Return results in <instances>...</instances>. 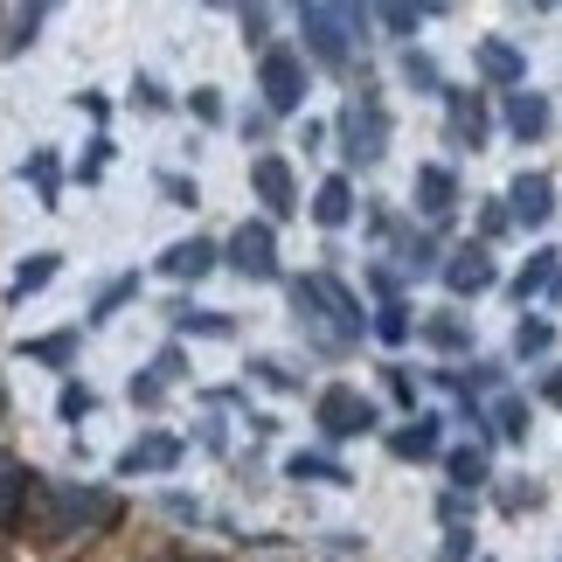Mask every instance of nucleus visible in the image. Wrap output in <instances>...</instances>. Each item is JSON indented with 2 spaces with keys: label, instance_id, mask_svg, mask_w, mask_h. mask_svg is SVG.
<instances>
[{
  "label": "nucleus",
  "instance_id": "28",
  "mask_svg": "<svg viewBox=\"0 0 562 562\" xmlns=\"http://www.w3.org/2000/svg\"><path fill=\"white\" fill-rule=\"evenodd\" d=\"M403 83L409 91H430V98H445V77H438V56H424V49H403Z\"/></svg>",
  "mask_w": 562,
  "mask_h": 562
},
{
  "label": "nucleus",
  "instance_id": "19",
  "mask_svg": "<svg viewBox=\"0 0 562 562\" xmlns=\"http://www.w3.org/2000/svg\"><path fill=\"white\" fill-rule=\"evenodd\" d=\"M348 215H355V181L348 175H327V181L313 188V223L319 229H340Z\"/></svg>",
  "mask_w": 562,
  "mask_h": 562
},
{
  "label": "nucleus",
  "instance_id": "32",
  "mask_svg": "<svg viewBox=\"0 0 562 562\" xmlns=\"http://www.w3.org/2000/svg\"><path fill=\"white\" fill-rule=\"evenodd\" d=\"M91 409H98V396H91L83 382H63V389H56V417H63V424H83Z\"/></svg>",
  "mask_w": 562,
  "mask_h": 562
},
{
  "label": "nucleus",
  "instance_id": "2",
  "mask_svg": "<svg viewBox=\"0 0 562 562\" xmlns=\"http://www.w3.org/2000/svg\"><path fill=\"white\" fill-rule=\"evenodd\" d=\"M257 91L278 119H292L299 104H306V56L285 49V42H265V56H257Z\"/></svg>",
  "mask_w": 562,
  "mask_h": 562
},
{
  "label": "nucleus",
  "instance_id": "26",
  "mask_svg": "<svg viewBox=\"0 0 562 562\" xmlns=\"http://www.w3.org/2000/svg\"><path fill=\"white\" fill-rule=\"evenodd\" d=\"M409 334H417V319H409V306H403L396 292H389L382 306H375V340H382V348H403Z\"/></svg>",
  "mask_w": 562,
  "mask_h": 562
},
{
  "label": "nucleus",
  "instance_id": "13",
  "mask_svg": "<svg viewBox=\"0 0 562 562\" xmlns=\"http://www.w3.org/2000/svg\"><path fill=\"white\" fill-rule=\"evenodd\" d=\"M507 209H514V223H521V229H542L549 215H555V181H549V175H535V167H528V175H514Z\"/></svg>",
  "mask_w": 562,
  "mask_h": 562
},
{
  "label": "nucleus",
  "instance_id": "11",
  "mask_svg": "<svg viewBox=\"0 0 562 562\" xmlns=\"http://www.w3.org/2000/svg\"><path fill=\"white\" fill-rule=\"evenodd\" d=\"M501 119H507V133H514V139H549L555 104H549L542 91H528V83H514L507 104H501Z\"/></svg>",
  "mask_w": 562,
  "mask_h": 562
},
{
  "label": "nucleus",
  "instance_id": "21",
  "mask_svg": "<svg viewBox=\"0 0 562 562\" xmlns=\"http://www.w3.org/2000/svg\"><path fill=\"white\" fill-rule=\"evenodd\" d=\"M445 472H451V486L480 493V486L493 480V465H486V445H459V451H445Z\"/></svg>",
  "mask_w": 562,
  "mask_h": 562
},
{
  "label": "nucleus",
  "instance_id": "27",
  "mask_svg": "<svg viewBox=\"0 0 562 562\" xmlns=\"http://www.w3.org/2000/svg\"><path fill=\"white\" fill-rule=\"evenodd\" d=\"M417 334L430 340V348H445V355H465V348H472V327H465L459 313H438V319H424Z\"/></svg>",
  "mask_w": 562,
  "mask_h": 562
},
{
  "label": "nucleus",
  "instance_id": "40",
  "mask_svg": "<svg viewBox=\"0 0 562 562\" xmlns=\"http://www.w3.org/2000/svg\"><path fill=\"white\" fill-rule=\"evenodd\" d=\"M154 369H160L167 382H181V375H188V355H181V340H167V348L154 355Z\"/></svg>",
  "mask_w": 562,
  "mask_h": 562
},
{
  "label": "nucleus",
  "instance_id": "10",
  "mask_svg": "<svg viewBox=\"0 0 562 562\" xmlns=\"http://www.w3.org/2000/svg\"><path fill=\"white\" fill-rule=\"evenodd\" d=\"M472 70H480L493 91H514V83H528V56L514 49L507 35H480V49H472Z\"/></svg>",
  "mask_w": 562,
  "mask_h": 562
},
{
  "label": "nucleus",
  "instance_id": "43",
  "mask_svg": "<svg viewBox=\"0 0 562 562\" xmlns=\"http://www.w3.org/2000/svg\"><path fill=\"white\" fill-rule=\"evenodd\" d=\"M133 98L146 104V112H167V91H160V83H154V77H133Z\"/></svg>",
  "mask_w": 562,
  "mask_h": 562
},
{
  "label": "nucleus",
  "instance_id": "16",
  "mask_svg": "<svg viewBox=\"0 0 562 562\" xmlns=\"http://www.w3.org/2000/svg\"><path fill=\"white\" fill-rule=\"evenodd\" d=\"M29 501H35V472L0 451V528H21V521H29Z\"/></svg>",
  "mask_w": 562,
  "mask_h": 562
},
{
  "label": "nucleus",
  "instance_id": "17",
  "mask_svg": "<svg viewBox=\"0 0 562 562\" xmlns=\"http://www.w3.org/2000/svg\"><path fill=\"white\" fill-rule=\"evenodd\" d=\"M438 445H445V417H438V409L409 417L396 438H389V451H396V459H438Z\"/></svg>",
  "mask_w": 562,
  "mask_h": 562
},
{
  "label": "nucleus",
  "instance_id": "42",
  "mask_svg": "<svg viewBox=\"0 0 562 562\" xmlns=\"http://www.w3.org/2000/svg\"><path fill=\"white\" fill-rule=\"evenodd\" d=\"M188 104H194V119H202V125H215V119H223V91H209V83H202V91H194Z\"/></svg>",
  "mask_w": 562,
  "mask_h": 562
},
{
  "label": "nucleus",
  "instance_id": "39",
  "mask_svg": "<svg viewBox=\"0 0 562 562\" xmlns=\"http://www.w3.org/2000/svg\"><path fill=\"white\" fill-rule=\"evenodd\" d=\"M507 229H514V209H507V202H486V209H480V236L493 244V236H507Z\"/></svg>",
  "mask_w": 562,
  "mask_h": 562
},
{
  "label": "nucleus",
  "instance_id": "20",
  "mask_svg": "<svg viewBox=\"0 0 562 562\" xmlns=\"http://www.w3.org/2000/svg\"><path fill=\"white\" fill-rule=\"evenodd\" d=\"M285 480H299V486H348L355 480V472L348 465H340V459H327V451H292V459H285Z\"/></svg>",
  "mask_w": 562,
  "mask_h": 562
},
{
  "label": "nucleus",
  "instance_id": "6",
  "mask_svg": "<svg viewBox=\"0 0 562 562\" xmlns=\"http://www.w3.org/2000/svg\"><path fill=\"white\" fill-rule=\"evenodd\" d=\"M223 265L244 271V278H257V285H265V278H278V229H271V223H244V229L223 244Z\"/></svg>",
  "mask_w": 562,
  "mask_h": 562
},
{
  "label": "nucleus",
  "instance_id": "29",
  "mask_svg": "<svg viewBox=\"0 0 562 562\" xmlns=\"http://www.w3.org/2000/svg\"><path fill=\"white\" fill-rule=\"evenodd\" d=\"M56 271H63V257H56V250H42V257H29V265L14 271V285H8V299H29V292H42V285H49Z\"/></svg>",
  "mask_w": 562,
  "mask_h": 562
},
{
  "label": "nucleus",
  "instance_id": "41",
  "mask_svg": "<svg viewBox=\"0 0 562 562\" xmlns=\"http://www.w3.org/2000/svg\"><path fill=\"white\" fill-rule=\"evenodd\" d=\"M369 8H375V0H334V14L348 21L355 35H369Z\"/></svg>",
  "mask_w": 562,
  "mask_h": 562
},
{
  "label": "nucleus",
  "instance_id": "25",
  "mask_svg": "<svg viewBox=\"0 0 562 562\" xmlns=\"http://www.w3.org/2000/svg\"><path fill=\"white\" fill-rule=\"evenodd\" d=\"M375 8H382V29L389 35H417V21H430L445 0H375Z\"/></svg>",
  "mask_w": 562,
  "mask_h": 562
},
{
  "label": "nucleus",
  "instance_id": "18",
  "mask_svg": "<svg viewBox=\"0 0 562 562\" xmlns=\"http://www.w3.org/2000/svg\"><path fill=\"white\" fill-rule=\"evenodd\" d=\"M215 265H223V250H215L209 236H181V244L160 257V271H167V278H209Z\"/></svg>",
  "mask_w": 562,
  "mask_h": 562
},
{
  "label": "nucleus",
  "instance_id": "3",
  "mask_svg": "<svg viewBox=\"0 0 562 562\" xmlns=\"http://www.w3.org/2000/svg\"><path fill=\"white\" fill-rule=\"evenodd\" d=\"M340 146H348L355 167H375L389 154V112H382L375 91H355L348 98V112H340Z\"/></svg>",
  "mask_w": 562,
  "mask_h": 562
},
{
  "label": "nucleus",
  "instance_id": "7",
  "mask_svg": "<svg viewBox=\"0 0 562 562\" xmlns=\"http://www.w3.org/2000/svg\"><path fill=\"white\" fill-rule=\"evenodd\" d=\"M438 271H445V292H451V299H480V292L501 285V265H493L486 236H480V244H465V250H451Z\"/></svg>",
  "mask_w": 562,
  "mask_h": 562
},
{
  "label": "nucleus",
  "instance_id": "35",
  "mask_svg": "<svg viewBox=\"0 0 562 562\" xmlns=\"http://www.w3.org/2000/svg\"><path fill=\"white\" fill-rule=\"evenodd\" d=\"M236 21H244V42H271V0H236Z\"/></svg>",
  "mask_w": 562,
  "mask_h": 562
},
{
  "label": "nucleus",
  "instance_id": "12",
  "mask_svg": "<svg viewBox=\"0 0 562 562\" xmlns=\"http://www.w3.org/2000/svg\"><path fill=\"white\" fill-rule=\"evenodd\" d=\"M181 465V438H167V430H146L119 451V480H139V472H175Z\"/></svg>",
  "mask_w": 562,
  "mask_h": 562
},
{
  "label": "nucleus",
  "instance_id": "30",
  "mask_svg": "<svg viewBox=\"0 0 562 562\" xmlns=\"http://www.w3.org/2000/svg\"><path fill=\"white\" fill-rule=\"evenodd\" d=\"M21 355L42 361V369H70V361H77V334H42V340H29Z\"/></svg>",
  "mask_w": 562,
  "mask_h": 562
},
{
  "label": "nucleus",
  "instance_id": "33",
  "mask_svg": "<svg viewBox=\"0 0 562 562\" xmlns=\"http://www.w3.org/2000/svg\"><path fill=\"white\" fill-rule=\"evenodd\" d=\"M125 299H139V278H112V285L98 292V306H91V327H104V319H112Z\"/></svg>",
  "mask_w": 562,
  "mask_h": 562
},
{
  "label": "nucleus",
  "instance_id": "37",
  "mask_svg": "<svg viewBox=\"0 0 562 562\" xmlns=\"http://www.w3.org/2000/svg\"><path fill=\"white\" fill-rule=\"evenodd\" d=\"M528 507H542V486H501V514H528Z\"/></svg>",
  "mask_w": 562,
  "mask_h": 562
},
{
  "label": "nucleus",
  "instance_id": "24",
  "mask_svg": "<svg viewBox=\"0 0 562 562\" xmlns=\"http://www.w3.org/2000/svg\"><path fill=\"white\" fill-rule=\"evenodd\" d=\"M486 438H501V445H521V438H528V396H501V403H493V417H486Z\"/></svg>",
  "mask_w": 562,
  "mask_h": 562
},
{
  "label": "nucleus",
  "instance_id": "9",
  "mask_svg": "<svg viewBox=\"0 0 562 562\" xmlns=\"http://www.w3.org/2000/svg\"><path fill=\"white\" fill-rule=\"evenodd\" d=\"M250 188H257V202H265L271 223H285V215H299V181H292V160H278V154H257L250 160Z\"/></svg>",
  "mask_w": 562,
  "mask_h": 562
},
{
  "label": "nucleus",
  "instance_id": "22",
  "mask_svg": "<svg viewBox=\"0 0 562 562\" xmlns=\"http://www.w3.org/2000/svg\"><path fill=\"white\" fill-rule=\"evenodd\" d=\"M63 8V0H21V8H14V21H8V56H21V49H29V42L42 35V21H49Z\"/></svg>",
  "mask_w": 562,
  "mask_h": 562
},
{
  "label": "nucleus",
  "instance_id": "8",
  "mask_svg": "<svg viewBox=\"0 0 562 562\" xmlns=\"http://www.w3.org/2000/svg\"><path fill=\"white\" fill-rule=\"evenodd\" d=\"M445 133H451V146L480 154V146H486V133H493L486 91H451V83H445Z\"/></svg>",
  "mask_w": 562,
  "mask_h": 562
},
{
  "label": "nucleus",
  "instance_id": "14",
  "mask_svg": "<svg viewBox=\"0 0 562 562\" xmlns=\"http://www.w3.org/2000/svg\"><path fill=\"white\" fill-rule=\"evenodd\" d=\"M409 194H417V209L430 215V223H445V215L459 209V175H451V167H438V160H424L417 181H409Z\"/></svg>",
  "mask_w": 562,
  "mask_h": 562
},
{
  "label": "nucleus",
  "instance_id": "1",
  "mask_svg": "<svg viewBox=\"0 0 562 562\" xmlns=\"http://www.w3.org/2000/svg\"><path fill=\"white\" fill-rule=\"evenodd\" d=\"M292 313H299V327L306 334H319V319L334 327V340L340 348H355L361 334H375V319L361 313V299L340 285L334 271H313V278H292ZM319 348H327V334H319Z\"/></svg>",
  "mask_w": 562,
  "mask_h": 562
},
{
  "label": "nucleus",
  "instance_id": "46",
  "mask_svg": "<svg viewBox=\"0 0 562 562\" xmlns=\"http://www.w3.org/2000/svg\"><path fill=\"white\" fill-rule=\"evenodd\" d=\"M209 8H223V0H209Z\"/></svg>",
  "mask_w": 562,
  "mask_h": 562
},
{
  "label": "nucleus",
  "instance_id": "38",
  "mask_svg": "<svg viewBox=\"0 0 562 562\" xmlns=\"http://www.w3.org/2000/svg\"><path fill=\"white\" fill-rule=\"evenodd\" d=\"M160 194H167L175 209H194V202H202V188H194L188 175H160Z\"/></svg>",
  "mask_w": 562,
  "mask_h": 562
},
{
  "label": "nucleus",
  "instance_id": "45",
  "mask_svg": "<svg viewBox=\"0 0 562 562\" xmlns=\"http://www.w3.org/2000/svg\"><path fill=\"white\" fill-rule=\"evenodd\" d=\"M465 555H472V528L451 521V535H445V562H465Z\"/></svg>",
  "mask_w": 562,
  "mask_h": 562
},
{
  "label": "nucleus",
  "instance_id": "31",
  "mask_svg": "<svg viewBox=\"0 0 562 562\" xmlns=\"http://www.w3.org/2000/svg\"><path fill=\"white\" fill-rule=\"evenodd\" d=\"M549 348H555V327H549L542 313H528L521 327H514V355H521V361H535V355H549Z\"/></svg>",
  "mask_w": 562,
  "mask_h": 562
},
{
  "label": "nucleus",
  "instance_id": "4",
  "mask_svg": "<svg viewBox=\"0 0 562 562\" xmlns=\"http://www.w3.org/2000/svg\"><path fill=\"white\" fill-rule=\"evenodd\" d=\"M313 424H319V438H334V445L369 438V430H375V403L361 396V389H348V382H327L319 403H313Z\"/></svg>",
  "mask_w": 562,
  "mask_h": 562
},
{
  "label": "nucleus",
  "instance_id": "44",
  "mask_svg": "<svg viewBox=\"0 0 562 562\" xmlns=\"http://www.w3.org/2000/svg\"><path fill=\"white\" fill-rule=\"evenodd\" d=\"M389 396H396L403 409H417V382H409V369H389Z\"/></svg>",
  "mask_w": 562,
  "mask_h": 562
},
{
  "label": "nucleus",
  "instance_id": "34",
  "mask_svg": "<svg viewBox=\"0 0 562 562\" xmlns=\"http://www.w3.org/2000/svg\"><path fill=\"white\" fill-rule=\"evenodd\" d=\"M167 313H175V327H181V334H229V319H223V313H202V306H188V299H181V306H167Z\"/></svg>",
  "mask_w": 562,
  "mask_h": 562
},
{
  "label": "nucleus",
  "instance_id": "23",
  "mask_svg": "<svg viewBox=\"0 0 562 562\" xmlns=\"http://www.w3.org/2000/svg\"><path fill=\"white\" fill-rule=\"evenodd\" d=\"M21 175L35 181V194H42V209H63V160L49 154V146H35V154H29V167H21Z\"/></svg>",
  "mask_w": 562,
  "mask_h": 562
},
{
  "label": "nucleus",
  "instance_id": "36",
  "mask_svg": "<svg viewBox=\"0 0 562 562\" xmlns=\"http://www.w3.org/2000/svg\"><path fill=\"white\" fill-rule=\"evenodd\" d=\"M167 389H175V382H167L160 369H146V375H133V403H139V409H154V403L167 396Z\"/></svg>",
  "mask_w": 562,
  "mask_h": 562
},
{
  "label": "nucleus",
  "instance_id": "15",
  "mask_svg": "<svg viewBox=\"0 0 562 562\" xmlns=\"http://www.w3.org/2000/svg\"><path fill=\"white\" fill-rule=\"evenodd\" d=\"M514 299H521V306H535V299H562V250H535L528 265H521V278H514Z\"/></svg>",
  "mask_w": 562,
  "mask_h": 562
},
{
  "label": "nucleus",
  "instance_id": "5",
  "mask_svg": "<svg viewBox=\"0 0 562 562\" xmlns=\"http://www.w3.org/2000/svg\"><path fill=\"white\" fill-rule=\"evenodd\" d=\"M299 21H306V49L313 63H327V70H348V56H355V29L340 21L334 8H319V0H299Z\"/></svg>",
  "mask_w": 562,
  "mask_h": 562
}]
</instances>
